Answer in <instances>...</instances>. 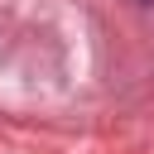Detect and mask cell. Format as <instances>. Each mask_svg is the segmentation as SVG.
I'll list each match as a JSON object with an SVG mask.
<instances>
[]
</instances>
